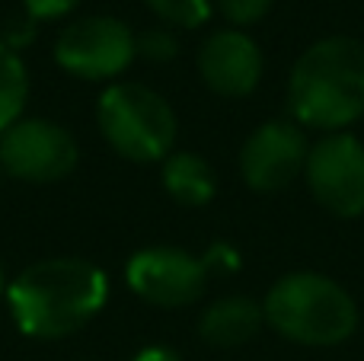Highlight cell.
Wrapping results in <instances>:
<instances>
[{"mask_svg": "<svg viewBox=\"0 0 364 361\" xmlns=\"http://www.w3.org/2000/svg\"><path fill=\"white\" fill-rule=\"evenodd\" d=\"M109 281L87 259H42L10 288V313L32 339H64L100 313Z\"/></svg>", "mask_w": 364, "mask_h": 361, "instance_id": "1", "label": "cell"}, {"mask_svg": "<svg viewBox=\"0 0 364 361\" xmlns=\"http://www.w3.org/2000/svg\"><path fill=\"white\" fill-rule=\"evenodd\" d=\"M291 112L310 128H346L364 115V45L323 38L297 58L288 83Z\"/></svg>", "mask_w": 364, "mask_h": 361, "instance_id": "2", "label": "cell"}, {"mask_svg": "<svg viewBox=\"0 0 364 361\" xmlns=\"http://www.w3.org/2000/svg\"><path fill=\"white\" fill-rule=\"evenodd\" d=\"M262 317L275 333L301 345H339L358 326L355 301L326 275H284L265 294Z\"/></svg>", "mask_w": 364, "mask_h": 361, "instance_id": "3", "label": "cell"}, {"mask_svg": "<svg viewBox=\"0 0 364 361\" xmlns=\"http://www.w3.org/2000/svg\"><path fill=\"white\" fill-rule=\"evenodd\" d=\"M102 138L115 153L134 163H151L176 144V115L160 93L138 83H115L100 99Z\"/></svg>", "mask_w": 364, "mask_h": 361, "instance_id": "4", "label": "cell"}, {"mask_svg": "<svg viewBox=\"0 0 364 361\" xmlns=\"http://www.w3.org/2000/svg\"><path fill=\"white\" fill-rule=\"evenodd\" d=\"M138 55L134 36L122 19L87 16L70 23L55 42V61L83 80L115 77Z\"/></svg>", "mask_w": 364, "mask_h": 361, "instance_id": "5", "label": "cell"}, {"mask_svg": "<svg viewBox=\"0 0 364 361\" xmlns=\"http://www.w3.org/2000/svg\"><path fill=\"white\" fill-rule=\"evenodd\" d=\"M0 166L26 183H58L77 166V144L55 122L19 119L0 134Z\"/></svg>", "mask_w": 364, "mask_h": 361, "instance_id": "6", "label": "cell"}, {"mask_svg": "<svg viewBox=\"0 0 364 361\" xmlns=\"http://www.w3.org/2000/svg\"><path fill=\"white\" fill-rule=\"evenodd\" d=\"M307 183L314 198L339 217L364 211V144L352 134H329L307 153Z\"/></svg>", "mask_w": 364, "mask_h": 361, "instance_id": "7", "label": "cell"}, {"mask_svg": "<svg viewBox=\"0 0 364 361\" xmlns=\"http://www.w3.org/2000/svg\"><path fill=\"white\" fill-rule=\"evenodd\" d=\"M208 281L205 259L182 253L173 247L141 249L128 262V285L138 298L157 307H182L201 298Z\"/></svg>", "mask_w": 364, "mask_h": 361, "instance_id": "8", "label": "cell"}, {"mask_svg": "<svg viewBox=\"0 0 364 361\" xmlns=\"http://www.w3.org/2000/svg\"><path fill=\"white\" fill-rule=\"evenodd\" d=\"M307 138L291 122H269L250 141L240 153V173L246 185L256 192H278L307 166Z\"/></svg>", "mask_w": 364, "mask_h": 361, "instance_id": "9", "label": "cell"}, {"mask_svg": "<svg viewBox=\"0 0 364 361\" xmlns=\"http://www.w3.org/2000/svg\"><path fill=\"white\" fill-rule=\"evenodd\" d=\"M198 70L205 83L220 96H246L262 74V55L256 42L237 29L214 32L198 51Z\"/></svg>", "mask_w": 364, "mask_h": 361, "instance_id": "10", "label": "cell"}, {"mask_svg": "<svg viewBox=\"0 0 364 361\" xmlns=\"http://www.w3.org/2000/svg\"><path fill=\"white\" fill-rule=\"evenodd\" d=\"M262 307L250 298H224L201 317V339L218 349H237L250 343L262 326Z\"/></svg>", "mask_w": 364, "mask_h": 361, "instance_id": "11", "label": "cell"}, {"mask_svg": "<svg viewBox=\"0 0 364 361\" xmlns=\"http://www.w3.org/2000/svg\"><path fill=\"white\" fill-rule=\"evenodd\" d=\"M164 185L179 205L198 208L214 195V170L195 153H173L164 166Z\"/></svg>", "mask_w": 364, "mask_h": 361, "instance_id": "12", "label": "cell"}, {"mask_svg": "<svg viewBox=\"0 0 364 361\" xmlns=\"http://www.w3.org/2000/svg\"><path fill=\"white\" fill-rule=\"evenodd\" d=\"M26 93H29V77H26L23 61L16 51L0 42V131L19 122Z\"/></svg>", "mask_w": 364, "mask_h": 361, "instance_id": "13", "label": "cell"}, {"mask_svg": "<svg viewBox=\"0 0 364 361\" xmlns=\"http://www.w3.org/2000/svg\"><path fill=\"white\" fill-rule=\"evenodd\" d=\"M144 4L151 6L160 19H166V23H173V26H186V29L201 26L208 19V13H211L208 0H144Z\"/></svg>", "mask_w": 364, "mask_h": 361, "instance_id": "14", "label": "cell"}, {"mask_svg": "<svg viewBox=\"0 0 364 361\" xmlns=\"http://www.w3.org/2000/svg\"><path fill=\"white\" fill-rule=\"evenodd\" d=\"M218 4H220V13H224L230 23L250 26V23H256V19H262L265 13L272 10L275 0H218Z\"/></svg>", "mask_w": 364, "mask_h": 361, "instance_id": "15", "label": "cell"}, {"mask_svg": "<svg viewBox=\"0 0 364 361\" xmlns=\"http://www.w3.org/2000/svg\"><path fill=\"white\" fill-rule=\"evenodd\" d=\"M134 45H138V55H144L147 61H170V58L176 55V38L164 29L134 38Z\"/></svg>", "mask_w": 364, "mask_h": 361, "instance_id": "16", "label": "cell"}, {"mask_svg": "<svg viewBox=\"0 0 364 361\" xmlns=\"http://www.w3.org/2000/svg\"><path fill=\"white\" fill-rule=\"evenodd\" d=\"M23 6H26V16L32 19H55L74 10L77 0H23Z\"/></svg>", "mask_w": 364, "mask_h": 361, "instance_id": "17", "label": "cell"}, {"mask_svg": "<svg viewBox=\"0 0 364 361\" xmlns=\"http://www.w3.org/2000/svg\"><path fill=\"white\" fill-rule=\"evenodd\" d=\"M237 249H230V247H214L211 253H208V259H205V269L208 272H211V269H227V272H230V269H237Z\"/></svg>", "mask_w": 364, "mask_h": 361, "instance_id": "18", "label": "cell"}, {"mask_svg": "<svg viewBox=\"0 0 364 361\" xmlns=\"http://www.w3.org/2000/svg\"><path fill=\"white\" fill-rule=\"evenodd\" d=\"M134 361H182L173 349H166V345H151V349H144Z\"/></svg>", "mask_w": 364, "mask_h": 361, "instance_id": "19", "label": "cell"}, {"mask_svg": "<svg viewBox=\"0 0 364 361\" xmlns=\"http://www.w3.org/2000/svg\"><path fill=\"white\" fill-rule=\"evenodd\" d=\"M6 288H10V285H6V272H4V262H0V294H4Z\"/></svg>", "mask_w": 364, "mask_h": 361, "instance_id": "20", "label": "cell"}]
</instances>
